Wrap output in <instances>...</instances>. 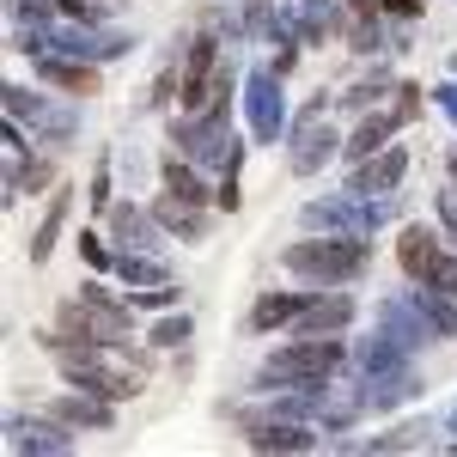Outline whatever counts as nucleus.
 Segmentation results:
<instances>
[]
</instances>
